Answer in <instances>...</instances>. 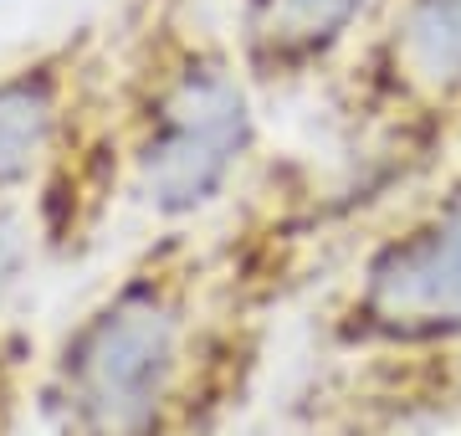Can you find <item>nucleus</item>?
Here are the masks:
<instances>
[{
  "label": "nucleus",
  "instance_id": "obj_2",
  "mask_svg": "<svg viewBox=\"0 0 461 436\" xmlns=\"http://www.w3.org/2000/svg\"><path fill=\"white\" fill-rule=\"evenodd\" d=\"M200 277L205 262L195 252L165 247L77 323L57 380L87 436H139L154 426L190 354Z\"/></svg>",
  "mask_w": 461,
  "mask_h": 436
},
{
  "label": "nucleus",
  "instance_id": "obj_4",
  "mask_svg": "<svg viewBox=\"0 0 461 436\" xmlns=\"http://www.w3.org/2000/svg\"><path fill=\"white\" fill-rule=\"evenodd\" d=\"M329 87L379 139L461 123V0H384Z\"/></svg>",
  "mask_w": 461,
  "mask_h": 436
},
{
  "label": "nucleus",
  "instance_id": "obj_7",
  "mask_svg": "<svg viewBox=\"0 0 461 436\" xmlns=\"http://www.w3.org/2000/svg\"><path fill=\"white\" fill-rule=\"evenodd\" d=\"M41 236H47V226H41V216L32 211V201L0 205V303L11 298L21 287V277L32 272Z\"/></svg>",
  "mask_w": 461,
  "mask_h": 436
},
{
  "label": "nucleus",
  "instance_id": "obj_1",
  "mask_svg": "<svg viewBox=\"0 0 461 436\" xmlns=\"http://www.w3.org/2000/svg\"><path fill=\"white\" fill-rule=\"evenodd\" d=\"M262 93L211 0H113L103 144L154 221H195L262 159Z\"/></svg>",
  "mask_w": 461,
  "mask_h": 436
},
{
  "label": "nucleus",
  "instance_id": "obj_6",
  "mask_svg": "<svg viewBox=\"0 0 461 436\" xmlns=\"http://www.w3.org/2000/svg\"><path fill=\"white\" fill-rule=\"evenodd\" d=\"M384 0H226L230 36L262 98L329 87Z\"/></svg>",
  "mask_w": 461,
  "mask_h": 436
},
{
  "label": "nucleus",
  "instance_id": "obj_5",
  "mask_svg": "<svg viewBox=\"0 0 461 436\" xmlns=\"http://www.w3.org/2000/svg\"><path fill=\"white\" fill-rule=\"evenodd\" d=\"M348 329L375 339L461 334V175L375 241L348 293Z\"/></svg>",
  "mask_w": 461,
  "mask_h": 436
},
{
  "label": "nucleus",
  "instance_id": "obj_3",
  "mask_svg": "<svg viewBox=\"0 0 461 436\" xmlns=\"http://www.w3.org/2000/svg\"><path fill=\"white\" fill-rule=\"evenodd\" d=\"M108 68V11L0 57V205L51 195L93 123Z\"/></svg>",
  "mask_w": 461,
  "mask_h": 436
}]
</instances>
